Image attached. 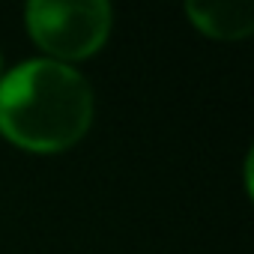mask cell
<instances>
[{
    "mask_svg": "<svg viewBox=\"0 0 254 254\" xmlns=\"http://www.w3.org/2000/svg\"><path fill=\"white\" fill-rule=\"evenodd\" d=\"M90 123L93 87L69 63L27 60L0 81V132L21 150H69Z\"/></svg>",
    "mask_w": 254,
    "mask_h": 254,
    "instance_id": "cell-1",
    "label": "cell"
},
{
    "mask_svg": "<svg viewBox=\"0 0 254 254\" xmlns=\"http://www.w3.org/2000/svg\"><path fill=\"white\" fill-rule=\"evenodd\" d=\"M24 15L33 42L60 63L96 54L114 24L105 0H33Z\"/></svg>",
    "mask_w": 254,
    "mask_h": 254,
    "instance_id": "cell-2",
    "label": "cell"
},
{
    "mask_svg": "<svg viewBox=\"0 0 254 254\" xmlns=\"http://www.w3.org/2000/svg\"><path fill=\"white\" fill-rule=\"evenodd\" d=\"M191 24L212 39H245L254 30L251 0H189Z\"/></svg>",
    "mask_w": 254,
    "mask_h": 254,
    "instance_id": "cell-3",
    "label": "cell"
}]
</instances>
